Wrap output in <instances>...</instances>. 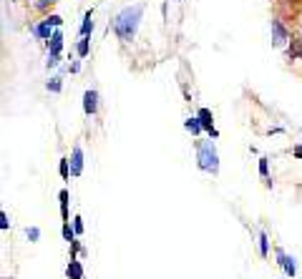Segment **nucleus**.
Wrapping results in <instances>:
<instances>
[{"label": "nucleus", "instance_id": "f257e3e1", "mask_svg": "<svg viewBox=\"0 0 302 279\" xmlns=\"http://www.w3.org/2000/svg\"><path fill=\"white\" fill-rule=\"evenodd\" d=\"M141 16H144V5H141V3H139V5H129V8H124V10H121L118 16H116V20H113V31H116V35L124 40V43L133 40Z\"/></svg>", "mask_w": 302, "mask_h": 279}, {"label": "nucleus", "instance_id": "f03ea898", "mask_svg": "<svg viewBox=\"0 0 302 279\" xmlns=\"http://www.w3.org/2000/svg\"><path fill=\"white\" fill-rule=\"evenodd\" d=\"M199 166L204 171H211L217 174L219 171V164H217V151L211 143H199Z\"/></svg>", "mask_w": 302, "mask_h": 279}, {"label": "nucleus", "instance_id": "7ed1b4c3", "mask_svg": "<svg viewBox=\"0 0 302 279\" xmlns=\"http://www.w3.org/2000/svg\"><path fill=\"white\" fill-rule=\"evenodd\" d=\"M83 111H86V116H94L98 111V93L96 91H86L83 93Z\"/></svg>", "mask_w": 302, "mask_h": 279}, {"label": "nucleus", "instance_id": "20e7f679", "mask_svg": "<svg viewBox=\"0 0 302 279\" xmlns=\"http://www.w3.org/2000/svg\"><path fill=\"white\" fill-rule=\"evenodd\" d=\"M81 171H83V151H81V146H76L73 156H71V174L81 176Z\"/></svg>", "mask_w": 302, "mask_h": 279}, {"label": "nucleus", "instance_id": "39448f33", "mask_svg": "<svg viewBox=\"0 0 302 279\" xmlns=\"http://www.w3.org/2000/svg\"><path fill=\"white\" fill-rule=\"evenodd\" d=\"M196 116H199V121H202V126H204V131H209V134L211 136H219L217 134V128H214V123H211V111L209 108H199V113H196Z\"/></svg>", "mask_w": 302, "mask_h": 279}, {"label": "nucleus", "instance_id": "423d86ee", "mask_svg": "<svg viewBox=\"0 0 302 279\" xmlns=\"http://www.w3.org/2000/svg\"><path fill=\"white\" fill-rule=\"evenodd\" d=\"M272 33H275V46H284V43L290 40V35H287L284 25L280 20H272Z\"/></svg>", "mask_w": 302, "mask_h": 279}, {"label": "nucleus", "instance_id": "0eeeda50", "mask_svg": "<svg viewBox=\"0 0 302 279\" xmlns=\"http://www.w3.org/2000/svg\"><path fill=\"white\" fill-rule=\"evenodd\" d=\"M51 25H53V23H51L48 18H45L43 23H38V25L33 28V35H38L40 40H48V38L53 35V31H51Z\"/></svg>", "mask_w": 302, "mask_h": 279}, {"label": "nucleus", "instance_id": "6e6552de", "mask_svg": "<svg viewBox=\"0 0 302 279\" xmlns=\"http://www.w3.org/2000/svg\"><path fill=\"white\" fill-rule=\"evenodd\" d=\"M277 259H280V264H282V269H284L287 274H290V277H295V272H297V267H295V259H292V257H287V254L282 252V249L277 252Z\"/></svg>", "mask_w": 302, "mask_h": 279}, {"label": "nucleus", "instance_id": "1a4fd4ad", "mask_svg": "<svg viewBox=\"0 0 302 279\" xmlns=\"http://www.w3.org/2000/svg\"><path fill=\"white\" fill-rule=\"evenodd\" d=\"M60 48H63V35H60V31H56V33L48 38V51H51V55H58Z\"/></svg>", "mask_w": 302, "mask_h": 279}, {"label": "nucleus", "instance_id": "9d476101", "mask_svg": "<svg viewBox=\"0 0 302 279\" xmlns=\"http://www.w3.org/2000/svg\"><path fill=\"white\" fill-rule=\"evenodd\" d=\"M66 274H68V279H83V267H81V262L71 259V264H68Z\"/></svg>", "mask_w": 302, "mask_h": 279}, {"label": "nucleus", "instance_id": "9b49d317", "mask_svg": "<svg viewBox=\"0 0 302 279\" xmlns=\"http://www.w3.org/2000/svg\"><path fill=\"white\" fill-rule=\"evenodd\" d=\"M91 31H94V16H91V10L83 16V25H81V38H88Z\"/></svg>", "mask_w": 302, "mask_h": 279}, {"label": "nucleus", "instance_id": "f8f14e48", "mask_svg": "<svg viewBox=\"0 0 302 279\" xmlns=\"http://www.w3.org/2000/svg\"><path fill=\"white\" fill-rule=\"evenodd\" d=\"M60 216H63V222H68V192L66 189L60 192Z\"/></svg>", "mask_w": 302, "mask_h": 279}, {"label": "nucleus", "instance_id": "ddd939ff", "mask_svg": "<svg viewBox=\"0 0 302 279\" xmlns=\"http://www.w3.org/2000/svg\"><path fill=\"white\" fill-rule=\"evenodd\" d=\"M184 126H187V131H191V134H199V131L204 128V126H202V121H199V116H194V119H189Z\"/></svg>", "mask_w": 302, "mask_h": 279}, {"label": "nucleus", "instance_id": "4468645a", "mask_svg": "<svg viewBox=\"0 0 302 279\" xmlns=\"http://www.w3.org/2000/svg\"><path fill=\"white\" fill-rule=\"evenodd\" d=\"M88 51H91L88 38H81V40H78V55H81V58H86V55H88Z\"/></svg>", "mask_w": 302, "mask_h": 279}, {"label": "nucleus", "instance_id": "2eb2a0df", "mask_svg": "<svg viewBox=\"0 0 302 279\" xmlns=\"http://www.w3.org/2000/svg\"><path fill=\"white\" fill-rule=\"evenodd\" d=\"M63 237H66V242H76V231L71 229L68 222H63Z\"/></svg>", "mask_w": 302, "mask_h": 279}, {"label": "nucleus", "instance_id": "dca6fc26", "mask_svg": "<svg viewBox=\"0 0 302 279\" xmlns=\"http://www.w3.org/2000/svg\"><path fill=\"white\" fill-rule=\"evenodd\" d=\"M60 176H63V179H68V176H71V166H68V158H60Z\"/></svg>", "mask_w": 302, "mask_h": 279}, {"label": "nucleus", "instance_id": "f3484780", "mask_svg": "<svg viewBox=\"0 0 302 279\" xmlns=\"http://www.w3.org/2000/svg\"><path fill=\"white\" fill-rule=\"evenodd\" d=\"M260 254L262 257L269 254V246H267V237H264V234H260Z\"/></svg>", "mask_w": 302, "mask_h": 279}, {"label": "nucleus", "instance_id": "a211bd4d", "mask_svg": "<svg viewBox=\"0 0 302 279\" xmlns=\"http://www.w3.org/2000/svg\"><path fill=\"white\" fill-rule=\"evenodd\" d=\"M48 91H53V93L60 91V78H51V81H48Z\"/></svg>", "mask_w": 302, "mask_h": 279}, {"label": "nucleus", "instance_id": "6ab92c4d", "mask_svg": "<svg viewBox=\"0 0 302 279\" xmlns=\"http://www.w3.org/2000/svg\"><path fill=\"white\" fill-rule=\"evenodd\" d=\"M260 174H262V176L269 174V164H267V158H260Z\"/></svg>", "mask_w": 302, "mask_h": 279}, {"label": "nucleus", "instance_id": "aec40b11", "mask_svg": "<svg viewBox=\"0 0 302 279\" xmlns=\"http://www.w3.org/2000/svg\"><path fill=\"white\" fill-rule=\"evenodd\" d=\"M8 227H10V224H8V214H5V211H0V229L5 231Z\"/></svg>", "mask_w": 302, "mask_h": 279}, {"label": "nucleus", "instance_id": "412c9836", "mask_svg": "<svg viewBox=\"0 0 302 279\" xmlns=\"http://www.w3.org/2000/svg\"><path fill=\"white\" fill-rule=\"evenodd\" d=\"M56 3V0H38V3H36V8L38 10H45V8H48V5H53Z\"/></svg>", "mask_w": 302, "mask_h": 279}, {"label": "nucleus", "instance_id": "4be33fe9", "mask_svg": "<svg viewBox=\"0 0 302 279\" xmlns=\"http://www.w3.org/2000/svg\"><path fill=\"white\" fill-rule=\"evenodd\" d=\"M38 237H40V231H38L36 227H33V229H28V239H30V242H36Z\"/></svg>", "mask_w": 302, "mask_h": 279}, {"label": "nucleus", "instance_id": "5701e85b", "mask_svg": "<svg viewBox=\"0 0 302 279\" xmlns=\"http://www.w3.org/2000/svg\"><path fill=\"white\" fill-rule=\"evenodd\" d=\"M73 222H76V234H81V231H83V222H81V216H76Z\"/></svg>", "mask_w": 302, "mask_h": 279}, {"label": "nucleus", "instance_id": "b1692460", "mask_svg": "<svg viewBox=\"0 0 302 279\" xmlns=\"http://www.w3.org/2000/svg\"><path fill=\"white\" fill-rule=\"evenodd\" d=\"M48 20H51L53 25H60V23H63V18H60V16H48Z\"/></svg>", "mask_w": 302, "mask_h": 279}, {"label": "nucleus", "instance_id": "393cba45", "mask_svg": "<svg viewBox=\"0 0 302 279\" xmlns=\"http://www.w3.org/2000/svg\"><path fill=\"white\" fill-rule=\"evenodd\" d=\"M58 63V55H48V66H56Z\"/></svg>", "mask_w": 302, "mask_h": 279}, {"label": "nucleus", "instance_id": "a878e982", "mask_svg": "<svg viewBox=\"0 0 302 279\" xmlns=\"http://www.w3.org/2000/svg\"><path fill=\"white\" fill-rule=\"evenodd\" d=\"M292 154H295V156H300V158H302V146H297V149H295V151H292Z\"/></svg>", "mask_w": 302, "mask_h": 279}, {"label": "nucleus", "instance_id": "bb28decb", "mask_svg": "<svg viewBox=\"0 0 302 279\" xmlns=\"http://www.w3.org/2000/svg\"><path fill=\"white\" fill-rule=\"evenodd\" d=\"M297 58H302V48H300V51H297Z\"/></svg>", "mask_w": 302, "mask_h": 279}, {"label": "nucleus", "instance_id": "cd10ccee", "mask_svg": "<svg viewBox=\"0 0 302 279\" xmlns=\"http://www.w3.org/2000/svg\"><path fill=\"white\" fill-rule=\"evenodd\" d=\"M292 3H300V0H292Z\"/></svg>", "mask_w": 302, "mask_h": 279}, {"label": "nucleus", "instance_id": "c85d7f7f", "mask_svg": "<svg viewBox=\"0 0 302 279\" xmlns=\"http://www.w3.org/2000/svg\"><path fill=\"white\" fill-rule=\"evenodd\" d=\"M5 279H8V277H5Z\"/></svg>", "mask_w": 302, "mask_h": 279}]
</instances>
